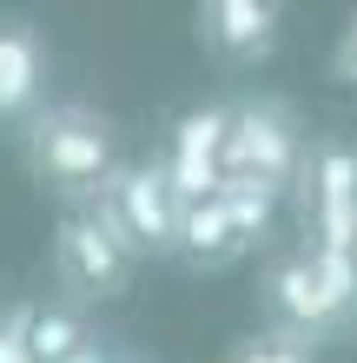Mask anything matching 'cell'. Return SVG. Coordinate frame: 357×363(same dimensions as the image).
<instances>
[{"mask_svg": "<svg viewBox=\"0 0 357 363\" xmlns=\"http://www.w3.org/2000/svg\"><path fill=\"white\" fill-rule=\"evenodd\" d=\"M20 152H27L33 185L60 199V211L93 205L106 179L119 172V125L87 99H47L40 113L20 125Z\"/></svg>", "mask_w": 357, "mask_h": 363, "instance_id": "obj_1", "label": "cell"}, {"mask_svg": "<svg viewBox=\"0 0 357 363\" xmlns=\"http://www.w3.org/2000/svg\"><path fill=\"white\" fill-rule=\"evenodd\" d=\"M258 297H265V324L304 337L311 350L357 324V271H351V258H318L304 245L265 258Z\"/></svg>", "mask_w": 357, "mask_h": 363, "instance_id": "obj_2", "label": "cell"}, {"mask_svg": "<svg viewBox=\"0 0 357 363\" xmlns=\"http://www.w3.org/2000/svg\"><path fill=\"white\" fill-rule=\"evenodd\" d=\"M304 119L285 93H238L225 99V145H219V185H258L271 199H291L304 159Z\"/></svg>", "mask_w": 357, "mask_h": 363, "instance_id": "obj_3", "label": "cell"}, {"mask_svg": "<svg viewBox=\"0 0 357 363\" xmlns=\"http://www.w3.org/2000/svg\"><path fill=\"white\" fill-rule=\"evenodd\" d=\"M291 199H298L304 251L351 258V245H357V139L351 133H311L298 179H291Z\"/></svg>", "mask_w": 357, "mask_h": 363, "instance_id": "obj_4", "label": "cell"}, {"mask_svg": "<svg viewBox=\"0 0 357 363\" xmlns=\"http://www.w3.org/2000/svg\"><path fill=\"white\" fill-rule=\"evenodd\" d=\"M139 277V258L126 251V238L106 225L99 205H73L53 225V284L60 304L93 311V304H119Z\"/></svg>", "mask_w": 357, "mask_h": 363, "instance_id": "obj_5", "label": "cell"}, {"mask_svg": "<svg viewBox=\"0 0 357 363\" xmlns=\"http://www.w3.org/2000/svg\"><path fill=\"white\" fill-rule=\"evenodd\" d=\"M106 211V225L126 238V251L145 264V258H172V238H179V211L185 199L172 191V172L165 159H119V172L106 179V191L93 199Z\"/></svg>", "mask_w": 357, "mask_h": 363, "instance_id": "obj_6", "label": "cell"}, {"mask_svg": "<svg viewBox=\"0 0 357 363\" xmlns=\"http://www.w3.org/2000/svg\"><path fill=\"white\" fill-rule=\"evenodd\" d=\"M192 20H199V47L232 73L265 67L285 40V7L278 0H205Z\"/></svg>", "mask_w": 357, "mask_h": 363, "instance_id": "obj_7", "label": "cell"}, {"mask_svg": "<svg viewBox=\"0 0 357 363\" xmlns=\"http://www.w3.org/2000/svg\"><path fill=\"white\" fill-rule=\"evenodd\" d=\"M219 145H225V99H205V106H192V113L172 125V139L159 145V159H165V172H172L179 199H212L219 191Z\"/></svg>", "mask_w": 357, "mask_h": 363, "instance_id": "obj_8", "label": "cell"}, {"mask_svg": "<svg viewBox=\"0 0 357 363\" xmlns=\"http://www.w3.org/2000/svg\"><path fill=\"white\" fill-rule=\"evenodd\" d=\"M53 53L33 20H0V125H27L47 106Z\"/></svg>", "mask_w": 357, "mask_h": 363, "instance_id": "obj_9", "label": "cell"}, {"mask_svg": "<svg viewBox=\"0 0 357 363\" xmlns=\"http://www.w3.org/2000/svg\"><path fill=\"white\" fill-rule=\"evenodd\" d=\"M172 258H179L185 271H232V264L245 258V245H238V231H232V218H225L219 199H185Z\"/></svg>", "mask_w": 357, "mask_h": 363, "instance_id": "obj_10", "label": "cell"}, {"mask_svg": "<svg viewBox=\"0 0 357 363\" xmlns=\"http://www.w3.org/2000/svg\"><path fill=\"white\" fill-rule=\"evenodd\" d=\"M93 337L87 311L60 304V297H20V344H27L33 363H60L67 350H79Z\"/></svg>", "mask_w": 357, "mask_h": 363, "instance_id": "obj_11", "label": "cell"}, {"mask_svg": "<svg viewBox=\"0 0 357 363\" xmlns=\"http://www.w3.org/2000/svg\"><path fill=\"white\" fill-rule=\"evenodd\" d=\"M212 199L225 205V218H232L238 245H245V251H258V245H265V231H271V211H278V199H271V191H258V185H219Z\"/></svg>", "mask_w": 357, "mask_h": 363, "instance_id": "obj_12", "label": "cell"}, {"mask_svg": "<svg viewBox=\"0 0 357 363\" xmlns=\"http://www.w3.org/2000/svg\"><path fill=\"white\" fill-rule=\"evenodd\" d=\"M225 363H318V350H311L304 337H291V330L258 324V330H245L238 344L225 350Z\"/></svg>", "mask_w": 357, "mask_h": 363, "instance_id": "obj_13", "label": "cell"}, {"mask_svg": "<svg viewBox=\"0 0 357 363\" xmlns=\"http://www.w3.org/2000/svg\"><path fill=\"white\" fill-rule=\"evenodd\" d=\"M0 363H33L27 344H20V297H13V304H0Z\"/></svg>", "mask_w": 357, "mask_h": 363, "instance_id": "obj_14", "label": "cell"}, {"mask_svg": "<svg viewBox=\"0 0 357 363\" xmlns=\"http://www.w3.org/2000/svg\"><path fill=\"white\" fill-rule=\"evenodd\" d=\"M331 73H338L344 86H357V13L344 20V33H338V47H331Z\"/></svg>", "mask_w": 357, "mask_h": 363, "instance_id": "obj_15", "label": "cell"}, {"mask_svg": "<svg viewBox=\"0 0 357 363\" xmlns=\"http://www.w3.org/2000/svg\"><path fill=\"white\" fill-rule=\"evenodd\" d=\"M60 363H113V344H106V337H87V344H79V350H67Z\"/></svg>", "mask_w": 357, "mask_h": 363, "instance_id": "obj_16", "label": "cell"}, {"mask_svg": "<svg viewBox=\"0 0 357 363\" xmlns=\"http://www.w3.org/2000/svg\"><path fill=\"white\" fill-rule=\"evenodd\" d=\"M351 271H357V245H351Z\"/></svg>", "mask_w": 357, "mask_h": 363, "instance_id": "obj_17", "label": "cell"}, {"mask_svg": "<svg viewBox=\"0 0 357 363\" xmlns=\"http://www.w3.org/2000/svg\"><path fill=\"white\" fill-rule=\"evenodd\" d=\"M113 363H126V357H113Z\"/></svg>", "mask_w": 357, "mask_h": 363, "instance_id": "obj_18", "label": "cell"}]
</instances>
